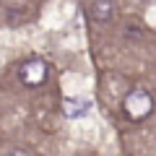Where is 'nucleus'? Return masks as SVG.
<instances>
[{"mask_svg":"<svg viewBox=\"0 0 156 156\" xmlns=\"http://www.w3.org/2000/svg\"><path fill=\"white\" fill-rule=\"evenodd\" d=\"M122 112L133 122H143L146 117L154 112V96L146 89H130L122 99Z\"/></svg>","mask_w":156,"mask_h":156,"instance_id":"obj_1","label":"nucleus"},{"mask_svg":"<svg viewBox=\"0 0 156 156\" xmlns=\"http://www.w3.org/2000/svg\"><path fill=\"white\" fill-rule=\"evenodd\" d=\"M23 86H42L47 81V62L44 60H26L18 70Z\"/></svg>","mask_w":156,"mask_h":156,"instance_id":"obj_2","label":"nucleus"},{"mask_svg":"<svg viewBox=\"0 0 156 156\" xmlns=\"http://www.w3.org/2000/svg\"><path fill=\"white\" fill-rule=\"evenodd\" d=\"M91 109V99H81V96H68V99H62V115L68 117V120H78V117L89 115Z\"/></svg>","mask_w":156,"mask_h":156,"instance_id":"obj_3","label":"nucleus"},{"mask_svg":"<svg viewBox=\"0 0 156 156\" xmlns=\"http://www.w3.org/2000/svg\"><path fill=\"white\" fill-rule=\"evenodd\" d=\"M89 16L94 23H109L115 18V3L112 0H91Z\"/></svg>","mask_w":156,"mask_h":156,"instance_id":"obj_4","label":"nucleus"},{"mask_svg":"<svg viewBox=\"0 0 156 156\" xmlns=\"http://www.w3.org/2000/svg\"><path fill=\"white\" fill-rule=\"evenodd\" d=\"M5 156H31L29 151H23V148H13V151H8Z\"/></svg>","mask_w":156,"mask_h":156,"instance_id":"obj_5","label":"nucleus"}]
</instances>
